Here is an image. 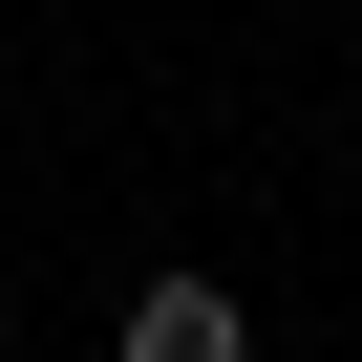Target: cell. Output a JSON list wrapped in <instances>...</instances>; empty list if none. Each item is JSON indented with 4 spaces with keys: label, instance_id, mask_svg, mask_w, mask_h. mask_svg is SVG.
I'll list each match as a JSON object with an SVG mask.
<instances>
[{
    "label": "cell",
    "instance_id": "cell-1",
    "mask_svg": "<svg viewBox=\"0 0 362 362\" xmlns=\"http://www.w3.org/2000/svg\"><path fill=\"white\" fill-rule=\"evenodd\" d=\"M107 362H256V298H235V277H192V256H170V277H149V298L107 320Z\"/></svg>",
    "mask_w": 362,
    "mask_h": 362
}]
</instances>
